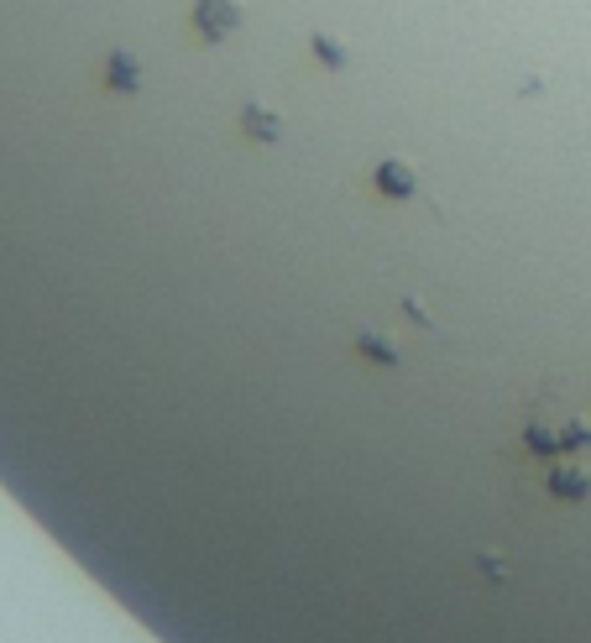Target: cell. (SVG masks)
I'll use <instances>...</instances> for the list:
<instances>
[{
    "instance_id": "obj_5",
    "label": "cell",
    "mask_w": 591,
    "mask_h": 643,
    "mask_svg": "<svg viewBox=\"0 0 591 643\" xmlns=\"http://www.w3.org/2000/svg\"><path fill=\"white\" fill-rule=\"evenodd\" d=\"M241 126H246V136H257V142H278V136H283V121L272 116L267 105H252V110L241 116Z\"/></svg>"
},
{
    "instance_id": "obj_1",
    "label": "cell",
    "mask_w": 591,
    "mask_h": 643,
    "mask_svg": "<svg viewBox=\"0 0 591 643\" xmlns=\"http://www.w3.org/2000/svg\"><path fill=\"white\" fill-rule=\"evenodd\" d=\"M194 27H199V37L220 42V37H231L241 27V6H236V0H199V6H194Z\"/></svg>"
},
{
    "instance_id": "obj_2",
    "label": "cell",
    "mask_w": 591,
    "mask_h": 643,
    "mask_svg": "<svg viewBox=\"0 0 591 643\" xmlns=\"http://www.w3.org/2000/svg\"><path fill=\"white\" fill-rule=\"evenodd\" d=\"M377 189L388 199H408V194H419V173L398 163V157H388V163H377Z\"/></svg>"
},
{
    "instance_id": "obj_9",
    "label": "cell",
    "mask_w": 591,
    "mask_h": 643,
    "mask_svg": "<svg viewBox=\"0 0 591 643\" xmlns=\"http://www.w3.org/2000/svg\"><path fill=\"white\" fill-rule=\"evenodd\" d=\"M314 53H320V58H325L330 68H346V48H340V42H330L325 32H320V37H314Z\"/></svg>"
},
{
    "instance_id": "obj_7",
    "label": "cell",
    "mask_w": 591,
    "mask_h": 643,
    "mask_svg": "<svg viewBox=\"0 0 591 643\" xmlns=\"http://www.w3.org/2000/svg\"><path fill=\"white\" fill-rule=\"evenodd\" d=\"M361 356H372L382 366H398V346L388 335H372V330H361Z\"/></svg>"
},
{
    "instance_id": "obj_8",
    "label": "cell",
    "mask_w": 591,
    "mask_h": 643,
    "mask_svg": "<svg viewBox=\"0 0 591 643\" xmlns=\"http://www.w3.org/2000/svg\"><path fill=\"white\" fill-rule=\"evenodd\" d=\"M560 440H565V450H581V445H591V424L576 413V419H565V424H560Z\"/></svg>"
},
{
    "instance_id": "obj_6",
    "label": "cell",
    "mask_w": 591,
    "mask_h": 643,
    "mask_svg": "<svg viewBox=\"0 0 591 643\" xmlns=\"http://www.w3.org/2000/svg\"><path fill=\"white\" fill-rule=\"evenodd\" d=\"M105 79H110V89H136V84H142V63H136L131 53H110Z\"/></svg>"
},
{
    "instance_id": "obj_4",
    "label": "cell",
    "mask_w": 591,
    "mask_h": 643,
    "mask_svg": "<svg viewBox=\"0 0 591 643\" xmlns=\"http://www.w3.org/2000/svg\"><path fill=\"white\" fill-rule=\"evenodd\" d=\"M524 440H529V450H534V455H555V450H565V440H560V424H550V419H534V413H529V424H524Z\"/></svg>"
},
{
    "instance_id": "obj_3",
    "label": "cell",
    "mask_w": 591,
    "mask_h": 643,
    "mask_svg": "<svg viewBox=\"0 0 591 643\" xmlns=\"http://www.w3.org/2000/svg\"><path fill=\"white\" fill-rule=\"evenodd\" d=\"M544 487H550V497H560V502H581L591 492V476H586V466H555Z\"/></svg>"
},
{
    "instance_id": "obj_10",
    "label": "cell",
    "mask_w": 591,
    "mask_h": 643,
    "mask_svg": "<svg viewBox=\"0 0 591 643\" xmlns=\"http://www.w3.org/2000/svg\"><path fill=\"white\" fill-rule=\"evenodd\" d=\"M482 576H492V581H503V576H508V565L487 555V560H482Z\"/></svg>"
}]
</instances>
